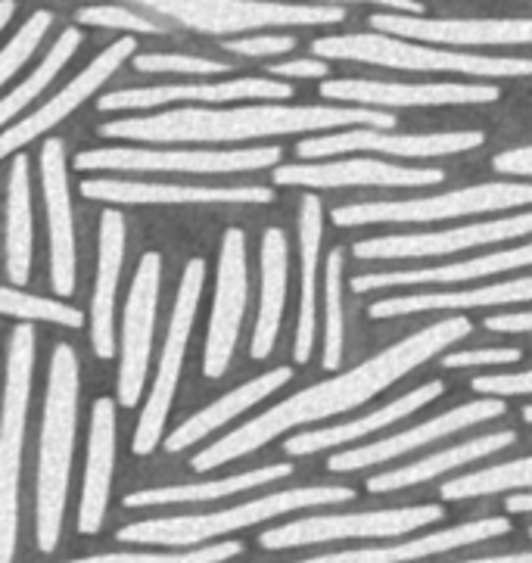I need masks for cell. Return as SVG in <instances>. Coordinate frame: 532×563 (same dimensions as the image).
<instances>
[{
	"label": "cell",
	"instance_id": "obj_28",
	"mask_svg": "<svg viewBox=\"0 0 532 563\" xmlns=\"http://www.w3.org/2000/svg\"><path fill=\"white\" fill-rule=\"evenodd\" d=\"M520 302H532V274L530 277L501 280V284H483L477 290L392 296V299H380V302L367 306V318H370V321H386V318L421 314V311L492 309V306H520Z\"/></svg>",
	"mask_w": 532,
	"mask_h": 563
},
{
	"label": "cell",
	"instance_id": "obj_3",
	"mask_svg": "<svg viewBox=\"0 0 532 563\" xmlns=\"http://www.w3.org/2000/svg\"><path fill=\"white\" fill-rule=\"evenodd\" d=\"M75 433H78V355L69 343H59L51 355L44 420H41V454H37V548L56 551L69 473H73Z\"/></svg>",
	"mask_w": 532,
	"mask_h": 563
},
{
	"label": "cell",
	"instance_id": "obj_48",
	"mask_svg": "<svg viewBox=\"0 0 532 563\" xmlns=\"http://www.w3.org/2000/svg\"><path fill=\"white\" fill-rule=\"evenodd\" d=\"M293 3H321V7H377V10L423 16V3H418V0H293Z\"/></svg>",
	"mask_w": 532,
	"mask_h": 563
},
{
	"label": "cell",
	"instance_id": "obj_6",
	"mask_svg": "<svg viewBox=\"0 0 532 563\" xmlns=\"http://www.w3.org/2000/svg\"><path fill=\"white\" fill-rule=\"evenodd\" d=\"M131 7H144L147 13L166 16L181 29L200 35H253L296 25H340L346 22V7L321 3H293V0H122Z\"/></svg>",
	"mask_w": 532,
	"mask_h": 563
},
{
	"label": "cell",
	"instance_id": "obj_14",
	"mask_svg": "<svg viewBox=\"0 0 532 563\" xmlns=\"http://www.w3.org/2000/svg\"><path fill=\"white\" fill-rule=\"evenodd\" d=\"M293 100V85L271 78V75H243V78H221L200 85H153V88H129V91L103 93L97 100L100 112L125 110H163L184 103H287Z\"/></svg>",
	"mask_w": 532,
	"mask_h": 563
},
{
	"label": "cell",
	"instance_id": "obj_21",
	"mask_svg": "<svg viewBox=\"0 0 532 563\" xmlns=\"http://www.w3.org/2000/svg\"><path fill=\"white\" fill-rule=\"evenodd\" d=\"M85 200L115 206H268L271 187H190V184L129 181V178H88L81 181Z\"/></svg>",
	"mask_w": 532,
	"mask_h": 563
},
{
	"label": "cell",
	"instance_id": "obj_51",
	"mask_svg": "<svg viewBox=\"0 0 532 563\" xmlns=\"http://www.w3.org/2000/svg\"><path fill=\"white\" fill-rule=\"evenodd\" d=\"M505 508L511 510V514H530V510H532V495H530V492L511 495V498L505 501Z\"/></svg>",
	"mask_w": 532,
	"mask_h": 563
},
{
	"label": "cell",
	"instance_id": "obj_20",
	"mask_svg": "<svg viewBox=\"0 0 532 563\" xmlns=\"http://www.w3.org/2000/svg\"><path fill=\"white\" fill-rule=\"evenodd\" d=\"M445 181L442 168H418V165H396L384 159H333V163H299L275 168V181L280 187H306V190H333V187H433Z\"/></svg>",
	"mask_w": 532,
	"mask_h": 563
},
{
	"label": "cell",
	"instance_id": "obj_16",
	"mask_svg": "<svg viewBox=\"0 0 532 563\" xmlns=\"http://www.w3.org/2000/svg\"><path fill=\"white\" fill-rule=\"evenodd\" d=\"M486 144L483 131H436V134H386L380 128H343L296 144L299 159H324L340 153H380L399 159H442Z\"/></svg>",
	"mask_w": 532,
	"mask_h": 563
},
{
	"label": "cell",
	"instance_id": "obj_39",
	"mask_svg": "<svg viewBox=\"0 0 532 563\" xmlns=\"http://www.w3.org/2000/svg\"><path fill=\"white\" fill-rule=\"evenodd\" d=\"M51 25H54V13L51 10H37V13H32L19 25L13 35L7 37L3 54H0V81H3L7 91L16 85V75L32 63V56L37 54V47H41L44 35L51 32Z\"/></svg>",
	"mask_w": 532,
	"mask_h": 563
},
{
	"label": "cell",
	"instance_id": "obj_7",
	"mask_svg": "<svg viewBox=\"0 0 532 563\" xmlns=\"http://www.w3.org/2000/svg\"><path fill=\"white\" fill-rule=\"evenodd\" d=\"M35 371V330L25 321L10 333L3 427H0V563H13L19 532V476L25 452L29 396Z\"/></svg>",
	"mask_w": 532,
	"mask_h": 563
},
{
	"label": "cell",
	"instance_id": "obj_37",
	"mask_svg": "<svg viewBox=\"0 0 532 563\" xmlns=\"http://www.w3.org/2000/svg\"><path fill=\"white\" fill-rule=\"evenodd\" d=\"M343 250H333L324 262V321H321V367L340 371L343 345H346V314H343Z\"/></svg>",
	"mask_w": 532,
	"mask_h": 563
},
{
	"label": "cell",
	"instance_id": "obj_44",
	"mask_svg": "<svg viewBox=\"0 0 532 563\" xmlns=\"http://www.w3.org/2000/svg\"><path fill=\"white\" fill-rule=\"evenodd\" d=\"M224 51L243 59H271V56H287L296 51L293 35H275V32H265V35H243V37H228L224 41Z\"/></svg>",
	"mask_w": 532,
	"mask_h": 563
},
{
	"label": "cell",
	"instance_id": "obj_36",
	"mask_svg": "<svg viewBox=\"0 0 532 563\" xmlns=\"http://www.w3.org/2000/svg\"><path fill=\"white\" fill-rule=\"evenodd\" d=\"M81 41H85V35H81V29H78V25L66 29V32L51 44V51L44 54V59L37 63L35 73L29 75V78H22L19 85H13L10 91L3 93V103H0V119H3V128L16 125L19 115L29 110L37 97L54 85L56 75L63 73V69L69 66V59L78 54Z\"/></svg>",
	"mask_w": 532,
	"mask_h": 563
},
{
	"label": "cell",
	"instance_id": "obj_29",
	"mask_svg": "<svg viewBox=\"0 0 532 563\" xmlns=\"http://www.w3.org/2000/svg\"><path fill=\"white\" fill-rule=\"evenodd\" d=\"M532 265V243L517 246V250H501V253H486L477 258H464L455 265H442V268H414V272H374L358 274L352 280V290L370 292L384 290V287H423V284H467L474 277H492V274L517 272V268H530Z\"/></svg>",
	"mask_w": 532,
	"mask_h": 563
},
{
	"label": "cell",
	"instance_id": "obj_5",
	"mask_svg": "<svg viewBox=\"0 0 532 563\" xmlns=\"http://www.w3.org/2000/svg\"><path fill=\"white\" fill-rule=\"evenodd\" d=\"M355 498V489L346 486H302V489H284L265 495L246 505H234L215 514L200 517H166V520H144L119 529V542L131 545H166V548H200L209 539H219L237 529L256 527L265 520H275L280 514L299 508H321V505H346Z\"/></svg>",
	"mask_w": 532,
	"mask_h": 563
},
{
	"label": "cell",
	"instance_id": "obj_46",
	"mask_svg": "<svg viewBox=\"0 0 532 563\" xmlns=\"http://www.w3.org/2000/svg\"><path fill=\"white\" fill-rule=\"evenodd\" d=\"M271 78L280 81H328L331 78V63L321 56H299V59H284L271 66Z\"/></svg>",
	"mask_w": 532,
	"mask_h": 563
},
{
	"label": "cell",
	"instance_id": "obj_49",
	"mask_svg": "<svg viewBox=\"0 0 532 563\" xmlns=\"http://www.w3.org/2000/svg\"><path fill=\"white\" fill-rule=\"evenodd\" d=\"M492 165L501 175L532 178V146H517V150H508V153H498Z\"/></svg>",
	"mask_w": 532,
	"mask_h": 563
},
{
	"label": "cell",
	"instance_id": "obj_19",
	"mask_svg": "<svg viewBox=\"0 0 532 563\" xmlns=\"http://www.w3.org/2000/svg\"><path fill=\"white\" fill-rule=\"evenodd\" d=\"M532 234V212L508 219L461 224L448 231H423V234H389L377 240H362L352 246L355 258H436V255L464 253L489 243H508L517 236Z\"/></svg>",
	"mask_w": 532,
	"mask_h": 563
},
{
	"label": "cell",
	"instance_id": "obj_52",
	"mask_svg": "<svg viewBox=\"0 0 532 563\" xmlns=\"http://www.w3.org/2000/svg\"><path fill=\"white\" fill-rule=\"evenodd\" d=\"M458 563H532V551L530 554H501V558H474V561H458Z\"/></svg>",
	"mask_w": 532,
	"mask_h": 563
},
{
	"label": "cell",
	"instance_id": "obj_34",
	"mask_svg": "<svg viewBox=\"0 0 532 563\" xmlns=\"http://www.w3.org/2000/svg\"><path fill=\"white\" fill-rule=\"evenodd\" d=\"M293 476V464H271V467H258V471L237 473V476H224V479H209V483H187V486H163V489H147L125 495V508H163V505H190V501H215L228 498L237 492L258 489L277 479Z\"/></svg>",
	"mask_w": 532,
	"mask_h": 563
},
{
	"label": "cell",
	"instance_id": "obj_35",
	"mask_svg": "<svg viewBox=\"0 0 532 563\" xmlns=\"http://www.w3.org/2000/svg\"><path fill=\"white\" fill-rule=\"evenodd\" d=\"M32 184H29V159L13 156L10 187H7V274L10 284L22 287L32 274Z\"/></svg>",
	"mask_w": 532,
	"mask_h": 563
},
{
	"label": "cell",
	"instance_id": "obj_38",
	"mask_svg": "<svg viewBox=\"0 0 532 563\" xmlns=\"http://www.w3.org/2000/svg\"><path fill=\"white\" fill-rule=\"evenodd\" d=\"M511 489H532V457H520L511 464H498V467L448 479L440 492L445 501H464V498H483V495Z\"/></svg>",
	"mask_w": 532,
	"mask_h": 563
},
{
	"label": "cell",
	"instance_id": "obj_15",
	"mask_svg": "<svg viewBox=\"0 0 532 563\" xmlns=\"http://www.w3.org/2000/svg\"><path fill=\"white\" fill-rule=\"evenodd\" d=\"M134 56H137V37L125 35L119 37V41H112L103 54L93 56L91 63L75 75L73 81H66L51 100H44L37 110H32L29 115H22L16 125L3 128L0 156H3V159H13L22 146L37 141L41 134H51V131H54L59 122H66L78 107H85L93 93L100 91L112 75L125 66V59H134Z\"/></svg>",
	"mask_w": 532,
	"mask_h": 563
},
{
	"label": "cell",
	"instance_id": "obj_9",
	"mask_svg": "<svg viewBox=\"0 0 532 563\" xmlns=\"http://www.w3.org/2000/svg\"><path fill=\"white\" fill-rule=\"evenodd\" d=\"M202 284H206V262L202 258H190L184 265L181 287H178V296H175V309H171V321H168L159 371H156V380L149 386L147 405H144L141 420H137V433H134V454L137 457H147V454L156 452V445L163 439V430H166L168 411H171V401H175V389H178V380H181L184 352H187L190 333H193V324H197V311H200Z\"/></svg>",
	"mask_w": 532,
	"mask_h": 563
},
{
	"label": "cell",
	"instance_id": "obj_45",
	"mask_svg": "<svg viewBox=\"0 0 532 563\" xmlns=\"http://www.w3.org/2000/svg\"><path fill=\"white\" fill-rule=\"evenodd\" d=\"M523 362L520 349H467V352H448L442 367H498V364Z\"/></svg>",
	"mask_w": 532,
	"mask_h": 563
},
{
	"label": "cell",
	"instance_id": "obj_18",
	"mask_svg": "<svg viewBox=\"0 0 532 563\" xmlns=\"http://www.w3.org/2000/svg\"><path fill=\"white\" fill-rule=\"evenodd\" d=\"M370 29L384 35L411 37L455 51L474 47H527L532 44V19H436L408 13H374Z\"/></svg>",
	"mask_w": 532,
	"mask_h": 563
},
{
	"label": "cell",
	"instance_id": "obj_8",
	"mask_svg": "<svg viewBox=\"0 0 532 563\" xmlns=\"http://www.w3.org/2000/svg\"><path fill=\"white\" fill-rule=\"evenodd\" d=\"M532 206V184H474L442 197L392 202H352L333 209L331 221L336 228H362V224H426V221L467 219L501 209Z\"/></svg>",
	"mask_w": 532,
	"mask_h": 563
},
{
	"label": "cell",
	"instance_id": "obj_24",
	"mask_svg": "<svg viewBox=\"0 0 532 563\" xmlns=\"http://www.w3.org/2000/svg\"><path fill=\"white\" fill-rule=\"evenodd\" d=\"M125 216L119 209H103L100 240H97V277L91 296V345L93 355L107 362L115 355V292L125 265Z\"/></svg>",
	"mask_w": 532,
	"mask_h": 563
},
{
	"label": "cell",
	"instance_id": "obj_53",
	"mask_svg": "<svg viewBox=\"0 0 532 563\" xmlns=\"http://www.w3.org/2000/svg\"><path fill=\"white\" fill-rule=\"evenodd\" d=\"M13 13H16V0H0V29L10 25Z\"/></svg>",
	"mask_w": 532,
	"mask_h": 563
},
{
	"label": "cell",
	"instance_id": "obj_4",
	"mask_svg": "<svg viewBox=\"0 0 532 563\" xmlns=\"http://www.w3.org/2000/svg\"><path fill=\"white\" fill-rule=\"evenodd\" d=\"M321 59L367 63L396 73H436L461 75L470 81H501V78H532V59L527 56H492L477 51H455L440 44H421L411 37L384 35H328L312 44Z\"/></svg>",
	"mask_w": 532,
	"mask_h": 563
},
{
	"label": "cell",
	"instance_id": "obj_42",
	"mask_svg": "<svg viewBox=\"0 0 532 563\" xmlns=\"http://www.w3.org/2000/svg\"><path fill=\"white\" fill-rule=\"evenodd\" d=\"M243 545L240 542H219V545L193 548V551H171V554H153V551H125V554H93L69 563H224L237 558Z\"/></svg>",
	"mask_w": 532,
	"mask_h": 563
},
{
	"label": "cell",
	"instance_id": "obj_47",
	"mask_svg": "<svg viewBox=\"0 0 532 563\" xmlns=\"http://www.w3.org/2000/svg\"><path fill=\"white\" fill-rule=\"evenodd\" d=\"M474 389L483 393V396H498V399H508V396H527V393H532V371L477 377V380H474Z\"/></svg>",
	"mask_w": 532,
	"mask_h": 563
},
{
	"label": "cell",
	"instance_id": "obj_31",
	"mask_svg": "<svg viewBox=\"0 0 532 563\" xmlns=\"http://www.w3.org/2000/svg\"><path fill=\"white\" fill-rule=\"evenodd\" d=\"M290 380H293V367H275V371L262 374V377H256V380L240 383L237 389H231L228 396H221V399L212 401L209 408H202L200 415H193L190 420H184L175 433H168L166 449L171 454L190 449L193 442H200V439H206L209 433L221 430L228 420L240 418L243 411H250L253 405L265 401L271 393H277L284 383H290Z\"/></svg>",
	"mask_w": 532,
	"mask_h": 563
},
{
	"label": "cell",
	"instance_id": "obj_50",
	"mask_svg": "<svg viewBox=\"0 0 532 563\" xmlns=\"http://www.w3.org/2000/svg\"><path fill=\"white\" fill-rule=\"evenodd\" d=\"M486 330H492V333H532V309L492 314V318H486Z\"/></svg>",
	"mask_w": 532,
	"mask_h": 563
},
{
	"label": "cell",
	"instance_id": "obj_43",
	"mask_svg": "<svg viewBox=\"0 0 532 563\" xmlns=\"http://www.w3.org/2000/svg\"><path fill=\"white\" fill-rule=\"evenodd\" d=\"M131 66L144 75H200V78H219L231 73V63L209 59L197 54H137Z\"/></svg>",
	"mask_w": 532,
	"mask_h": 563
},
{
	"label": "cell",
	"instance_id": "obj_10",
	"mask_svg": "<svg viewBox=\"0 0 532 563\" xmlns=\"http://www.w3.org/2000/svg\"><path fill=\"white\" fill-rule=\"evenodd\" d=\"M280 146L246 150H141V146H103L75 156L78 172H184V175H234L277 165Z\"/></svg>",
	"mask_w": 532,
	"mask_h": 563
},
{
	"label": "cell",
	"instance_id": "obj_13",
	"mask_svg": "<svg viewBox=\"0 0 532 563\" xmlns=\"http://www.w3.org/2000/svg\"><path fill=\"white\" fill-rule=\"evenodd\" d=\"M246 299H250L246 234L240 228H228L221 236L215 299H212V314H209V336L202 349V374L209 380L224 377L228 364L234 358L243 314H246Z\"/></svg>",
	"mask_w": 532,
	"mask_h": 563
},
{
	"label": "cell",
	"instance_id": "obj_2",
	"mask_svg": "<svg viewBox=\"0 0 532 563\" xmlns=\"http://www.w3.org/2000/svg\"><path fill=\"white\" fill-rule=\"evenodd\" d=\"M343 128L392 131L396 115L370 107H293V103H234L221 110H166L103 122V137L141 144H243L275 134H312Z\"/></svg>",
	"mask_w": 532,
	"mask_h": 563
},
{
	"label": "cell",
	"instance_id": "obj_41",
	"mask_svg": "<svg viewBox=\"0 0 532 563\" xmlns=\"http://www.w3.org/2000/svg\"><path fill=\"white\" fill-rule=\"evenodd\" d=\"M75 22L85 29H107V32H125V35H168V25L134 10L131 3H88L75 13Z\"/></svg>",
	"mask_w": 532,
	"mask_h": 563
},
{
	"label": "cell",
	"instance_id": "obj_11",
	"mask_svg": "<svg viewBox=\"0 0 532 563\" xmlns=\"http://www.w3.org/2000/svg\"><path fill=\"white\" fill-rule=\"evenodd\" d=\"M321 97L343 107L370 110H436V107H483L501 100L492 81H374V78H328Z\"/></svg>",
	"mask_w": 532,
	"mask_h": 563
},
{
	"label": "cell",
	"instance_id": "obj_17",
	"mask_svg": "<svg viewBox=\"0 0 532 563\" xmlns=\"http://www.w3.org/2000/svg\"><path fill=\"white\" fill-rule=\"evenodd\" d=\"M159 284H163V255L144 253L134 272L129 290L125 314H122V340H119V405L134 408L144 396V383L153 352V330H156V306H159Z\"/></svg>",
	"mask_w": 532,
	"mask_h": 563
},
{
	"label": "cell",
	"instance_id": "obj_12",
	"mask_svg": "<svg viewBox=\"0 0 532 563\" xmlns=\"http://www.w3.org/2000/svg\"><path fill=\"white\" fill-rule=\"evenodd\" d=\"M445 508L440 505H418V508H386L367 514H336V517H306L284 527L268 529L258 536L265 548H299L321 545V542H346V539H389L414 529L440 523Z\"/></svg>",
	"mask_w": 532,
	"mask_h": 563
},
{
	"label": "cell",
	"instance_id": "obj_1",
	"mask_svg": "<svg viewBox=\"0 0 532 563\" xmlns=\"http://www.w3.org/2000/svg\"><path fill=\"white\" fill-rule=\"evenodd\" d=\"M467 333H474V324L464 314H448V318H442L436 324H430V328L418 330V333L404 336L399 343H392L380 355L367 358V362L352 367L346 374H336L331 380L314 383V386L296 393L290 399L277 401L275 408L262 411L258 418L243 423L234 433H228L215 445H209L206 452L197 454L190 461V467L200 473L215 471L221 464H231V461H240L246 454L258 452L262 445H268L271 439L287 433V430L355 411V408H362L374 396H380L384 389H389L392 383L408 377L414 367H421L430 358L442 355L448 345L464 340Z\"/></svg>",
	"mask_w": 532,
	"mask_h": 563
},
{
	"label": "cell",
	"instance_id": "obj_26",
	"mask_svg": "<svg viewBox=\"0 0 532 563\" xmlns=\"http://www.w3.org/2000/svg\"><path fill=\"white\" fill-rule=\"evenodd\" d=\"M511 532V520L508 517H483L474 523H464L455 529H442V532H430L423 539L404 542V545L392 548H355V551H336V554H321V558H309L299 563H408L423 561V558H436L455 548L474 545V542H486Z\"/></svg>",
	"mask_w": 532,
	"mask_h": 563
},
{
	"label": "cell",
	"instance_id": "obj_27",
	"mask_svg": "<svg viewBox=\"0 0 532 563\" xmlns=\"http://www.w3.org/2000/svg\"><path fill=\"white\" fill-rule=\"evenodd\" d=\"M112 464H115V401L97 399L91 405V439H88V467L78 508V532L93 536L103 527L110 505Z\"/></svg>",
	"mask_w": 532,
	"mask_h": 563
},
{
	"label": "cell",
	"instance_id": "obj_54",
	"mask_svg": "<svg viewBox=\"0 0 532 563\" xmlns=\"http://www.w3.org/2000/svg\"><path fill=\"white\" fill-rule=\"evenodd\" d=\"M523 420H527V423H532V405L530 408H523Z\"/></svg>",
	"mask_w": 532,
	"mask_h": 563
},
{
	"label": "cell",
	"instance_id": "obj_22",
	"mask_svg": "<svg viewBox=\"0 0 532 563\" xmlns=\"http://www.w3.org/2000/svg\"><path fill=\"white\" fill-rule=\"evenodd\" d=\"M508 411L505 399L498 396H486V399H474L467 405H458L452 411H445L440 418L426 420V423H418L411 430H402L396 437H386L380 442H370V445H362V449H350V452L333 454L328 461V471L333 473H350L362 471V467H370V464H384V461H392V457H402L408 452H418L423 445L436 442L442 437H452V433H461L467 427H477V423H486V420L501 418Z\"/></svg>",
	"mask_w": 532,
	"mask_h": 563
},
{
	"label": "cell",
	"instance_id": "obj_55",
	"mask_svg": "<svg viewBox=\"0 0 532 563\" xmlns=\"http://www.w3.org/2000/svg\"><path fill=\"white\" fill-rule=\"evenodd\" d=\"M530 539H532V529H530Z\"/></svg>",
	"mask_w": 532,
	"mask_h": 563
},
{
	"label": "cell",
	"instance_id": "obj_33",
	"mask_svg": "<svg viewBox=\"0 0 532 563\" xmlns=\"http://www.w3.org/2000/svg\"><path fill=\"white\" fill-rule=\"evenodd\" d=\"M514 442L517 433H511V430L486 433V437L470 439V442L455 445V449L426 454V457L408 464V467H399V471L377 473V476L367 479V492H370V495H384V492L408 489V486H418V483H430V479H436L442 473L464 467V464H470V461H477V457H489V454L501 452V449H508V445H514Z\"/></svg>",
	"mask_w": 532,
	"mask_h": 563
},
{
	"label": "cell",
	"instance_id": "obj_32",
	"mask_svg": "<svg viewBox=\"0 0 532 563\" xmlns=\"http://www.w3.org/2000/svg\"><path fill=\"white\" fill-rule=\"evenodd\" d=\"M287 236L280 228H268L262 234V299H258L256 333L250 343V358L265 362L275 352L284 302H287Z\"/></svg>",
	"mask_w": 532,
	"mask_h": 563
},
{
	"label": "cell",
	"instance_id": "obj_30",
	"mask_svg": "<svg viewBox=\"0 0 532 563\" xmlns=\"http://www.w3.org/2000/svg\"><path fill=\"white\" fill-rule=\"evenodd\" d=\"M445 393V383L440 380H430L421 383L418 389H411V393H404L402 399L389 401L384 408H377V411H370L367 418L362 420H352V423H340V427H324V430H312V433H299V437L287 439V454H293V457H306V454H318L324 452V449H336V445H350L355 439H365L370 433H380L386 427H392V423H399L408 415H414V411H421L426 408L430 401H436Z\"/></svg>",
	"mask_w": 532,
	"mask_h": 563
},
{
	"label": "cell",
	"instance_id": "obj_23",
	"mask_svg": "<svg viewBox=\"0 0 532 563\" xmlns=\"http://www.w3.org/2000/svg\"><path fill=\"white\" fill-rule=\"evenodd\" d=\"M41 194L47 216V246H51V284L69 299L75 292V219L66 146L51 137L41 146Z\"/></svg>",
	"mask_w": 532,
	"mask_h": 563
},
{
	"label": "cell",
	"instance_id": "obj_25",
	"mask_svg": "<svg viewBox=\"0 0 532 563\" xmlns=\"http://www.w3.org/2000/svg\"><path fill=\"white\" fill-rule=\"evenodd\" d=\"M299 314H296L293 362L306 364L314 352L318 333V272L324 243V206L314 194L299 200Z\"/></svg>",
	"mask_w": 532,
	"mask_h": 563
},
{
	"label": "cell",
	"instance_id": "obj_40",
	"mask_svg": "<svg viewBox=\"0 0 532 563\" xmlns=\"http://www.w3.org/2000/svg\"><path fill=\"white\" fill-rule=\"evenodd\" d=\"M3 302V314L7 318H19V321H47V324H59V328H81L85 324V311L75 309L69 302H56V299H44V296H32V292L19 290V287H3L0 292Z\"/></svg>",
	"mask_w": 532,
	"mask_h": 563
}]
</instances>
